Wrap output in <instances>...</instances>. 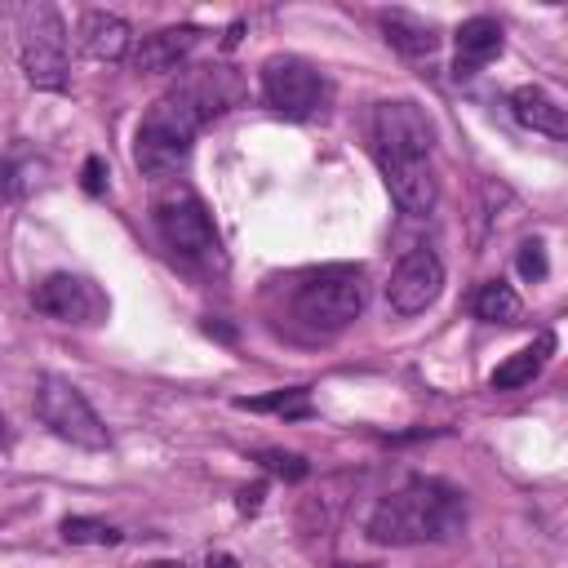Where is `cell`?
I'll use <instances>...</instances> for the list:
<instances>
[{
  "label": "cell",
  "mask_w": 568,
  "mask_h": 568,
  "mask_svg": "<svg viewBox=\"0 0 568 568\" xmlns=\"http://www.w3.org/2000/svg\"><path fill=\"white\" fill-rule=\"evenodd\" d=\"M546 351H550V342H541V346H524V351H515L506 364H497L493 368V390H519V386H528L537 373H541V359H546Z\"/></svg>",
  "instance_id": "cell-18"
},
{
  "label": "cell",
  "mask_w": 568,
  "mask_h": 568,
  "mask_svg": "<svg viewBox=\"0 0 568 568\" xmlns=\"http://www.w3.org/2000/svg\"><path fill=\"white\" fill-rule=\"evenodd\" d=\"M146 568H182V559H151Z\"/></svg>",
  "instance_id": "cell-27"
},
{
  "label": "cell",
  "mask_w": 568,
  "mask_h": 568,
  "mask_svg": "<svg viewBox=\"0 0 568 568\" xmlns=\"http://www.w3.org/2000/svg\"><path fill=\"white\" fill-rule=\"evenodd\" d=\"M195 40H200V31H195V27H164V31L146 36V40L138 44L133 67H138L142 75H164V71H178V67L186 62V53L195 49Z\"/></svg>",
  "instance_id": "cell-12"
},
{
  "label": "cell",
  "mask_w": 568,
  "mask_h": 568,
  "mask_svg": "<svg viewBox=\"0 0 568 568\" xmlns=\"http://www.w3.org/2000/svg\"><path fill=\"white\" fill-rule=\"evenodd\" d=\"M546 248L537 244V240H528V244H519V275L524 280H546Z\"/></svg>",
  "instance_id": "cell-23"
},
{
  "label": "cell",
  "mask_w": 568,
  "mask_h": 568,
  "mask_svg": "<svg viewBox=\"0 0 568 568\" xmlns=\"http://www.w3.org/2000/svg\"><path fill=\"white\" fill-rule=\"evenodd\" d=\"M155 226H160V240L178 257H191V262H213L217 257V231H213L204 204L191 191L164 195L155 204Z\"/></svg>",
  "instance_id": "cell-6"
},
{
  "label": "cell",
  "mask_w": 568,
  "mask_h": 568,
  "mask_svg": "<svg viewBox=\"0 0 568 568\" xmlns=\"http://www.w3.org/2000/svg\"><path fill=\"white\" fill-rule=\"evenodd\" d=\"M324 80L315 67H306L302 58H266L262 62V98L271 111L288 115V120H306L324 106Z\"/></svg>",
  "instance_id": "cell-7"
},
{
  "label": "cell",
  "mask_w": 568,
  "mask_h": 568,
  "mask_svg": "<svg viewBox=\"0 0 568 568\" xmlns=\"http://www.w3.org/2000/svg\"><path fill=\"white\" fill-rule=\"evenodd\" d=\"M359 311H364V280L351 266H328V271L311 275L293 297V315L311 333H337Z\"/></svg>",
  "instance_id": "cell-3"
},
{
  "label": "cell",
  "mask_w": 568,
  "mask_h": 568,
  "mask_svg": "<svg viewBox=\"0 0 568 568\" xmlns=\"http://www.w3.org/2000/svg\"><path fill=\"white\" fill-rule=\"evenodd\" d=\"M80 182H84L89 195H102V191H106V164H102V155H89V160H84Z\"/></svg>",
  "instance_id": "cell-24"
},
{
  "label": "cell",
  "mask_w": 568,
  "mask_h": 568,
  "mask_svg": "<svg viewBox=\"0 0 568 568\" xmlns=\"http://www.w3.org/2000/svg\"><path fill=\"white\" fill-rule=\"evenodd\" d=\"M204 568H240V564H235L231 555H209V564H204Z\"/></svg>",
  "instance_id": "cell-26"
},
{
  "label": "cell",
  "mask_w": 568,
  "mask_h": 568,
  "mask_svg": "<svg viewBox=\"0 0 568 568\" xmlns=\"http://www.w3.org/2000/svg\"><path fill=\"white\" fill-rule=\"evenodd\" d=\"M475 315L488 324H510V320H519V293L501 280H484L475 293Z\"/></svg>",
  "instance_id": "cell-19"
},
{
  "label": "cell",
  "mask_w": 568,
  "mask_h": 568,
  "mask_svg": "<svg viewBox=\"0 0 568 568\" xmlns=\"http://www.w3.org/2000/svg\"><path fill=\"white\" fill-rule=\"evenodd\" d=\"M231 93L235 89L226 84V75L217 67H204L178 89H169L164 98H155V106L142 115L133 138V164L146 178H178L191 155V138L209 115L226 111Z\"/></svg>",
  "instance_id": "cell-1"
},
{
  "label": "cell",
  "mask_w": 568,
  "mask_h": 568,
  "mask_svg": "<svg viewBox=\"0 0 568 568\" xmlns=\"http://www.w3.org/2000/svg\"><path fill=\"white\" fill-rule=\"evenodd\" d=\"M337 568H351V564H337Z\"/></svg>",
  "instance_id": "cell-29"
},
{
  "label": "cell",
  "mask_w": 568,
  "mask_h": 568,
  "mask_svg": "<svg viewBox=\"0 0 568 568\" xmlns=\"http://www.w3.org/2000/svg\"><path fill=\"white\" fill-rule=\"evenodd\" d=\"M40 173H44V160L40 155H31V151H9L4 160H0V204H13V200H22L36 182H40Z\"/></svg>",
  "instance_id": "cell-17"
},
{
  "label": "cell",
  "mask_w": 568,
  "mask_h": 568,
  "mask_svg": "<svg viewBox=\"0 0 568 568\" xmlns=\"http://www.w3.org/2000/svg\"><path fill=\"white\" fill-rule=\"evenodd\" d=\"M235 408H244V413H275V417H311V395L302 386H288V390L235 399Z\"/></svg>",
  "instance_id": "cell-20"
},
{
  "label": "cell",
  "mask_w": 568,
  "mask_h": 568,
  "mask_svg": "<svg viewBox=\"0 0 568 568\" xmlns=\"http://www.w3.org/2000/svg\"><path fill=\"white\" fill-rule=\"evenodd\" d=\"M444 288V262L435 248H413L399 257V266L390 271L386 284V302L395 315H422Z\"/></svg>",
  "instance_id": "cell-10"
},
{
  "label": "cell",
  "mask_w": 568,
  "mask_h": 568,
  "mask_svg": "<svg viewBox=\"0 0 568 568\" xmlns=\"http://www.w3.org/2000/svg\"><path fill=\"white\" fill-rule=\"evenodd\" d=\"M62 537L71 546H115L120 541V532L106 519H89V515H67L62 519Z\"/></svg>",
  "instance_id": "cell-21"
},
{
  "label": "cell",
  "mask_w": 568,
  "mask_h": 568,
  "mask_svg": "<svg viewBox=\"0 0 568 568\" xmlns=\"http://www.w3.org/2000/svg\"><path fill=\"white\" fill-rule=\"evenodd\" d=\"M382 31H386V40H390L404 58H430V53L439 49L435 27H430L426 18H417V13H408V9H386V13H382Z\"/></svg>",
  "instance_id": "cell-16"
},
{
  "label": "cell",
  "mask_w": 568,
  "mask_h": 568,
  "mask_svg": "<svg viewBox=\"0 0 568 568\" xmlns=\"http://www.w3.org/2000/svg\"><path fill=\"white\" fill-rule=\"evenodd\" d=\"M36 417L67 444L75 448H106V426L102 417L93 413V404L84 399L80 386H71L67 377H53L44 373L36 382Z\"/></svg>",
  "instance_id": "cell-5"
},
{
  "label": "cell",
  "mask_w": 568,
  "mask_h": 568,
  "mask_svg": "<svg viewBox=\"0 0 568 568\" xmlns=\"http://www.w3.org/2000/svg\"><path fill=\"white\" fill-rule=\"evenodd\" d=\"M501 53V22L488 18V13H475L457 27V62L453 71L457 75H475L484 62H493Z\"/></svg>",
  "instance_id": "cell-13"
},
{
  "label": "cell",
  "mask_w": 568,
  "mask_h": 568,
  "mask_svg": "<svg viewBox=\"0 0 568 568\" xmlns=\"http://www.w3.org/2000/svg\"><path fill=\"white\" fill-rule=\"evenodd\" d=\"M510 111H515V120H519L524 129H532V133H550V138H564V133H568L564 106H559L546 89H537V84H519V89L510 93Z\"/></svg>",
  "instance_id": "cell-15"
},
{
  "label": "cell",
  "mask_w": 568,
  "mask_h": 568,
  "mask_svg": "<svg viewBox=\"0 0 568 568\" xmlns=\"http://www.w3.org/2000/svg\"><path fill=\"white\" fill-rule=\"evenodd\" d=\"M377 164H382L386 191H390V200L399 204V213L422 217V213L435 209L439 182H435L430 155H377Z\"/></svg>",
  "instance_id": "cell-11"
},
{
  "label": "cell",
  "mask_w": 568,
  "mask_h": 568,
  "mask_svg": "<svg viewBox=\"0 0 568 568\" xmlns=\"http://www.w3.org/2000/svg\"><path fill=\"white\" fill-rule=\"evenodd\" d=\"M4 426H9V422H4V413H0V444H4V435H9V430H4Z\"/></svg>",
  "instance_id": "cell-28"
},
{
  "label": "cell",
  "mask_w": 568,
  "mask_h": 568,
  "mask_svg": "<svg viewBox=\"0 0 568 568\" xmlns=\"http://www.w3.org/2000/svg\"><path fill=\"white\" fill-rule=\"evenodd\" d=\"M430 142H435V129L417 102H408V98L377 102V111H373L377 155H430Z\"/></svg>",
  "instance_id": "cell-9"
},
{
  "label": "cell",
  "mask_w": 568,
  "mask_h": 568,
  "mask_svg": "<svg viewBox=\"0 0 568 568\" xmlns=\"http://www.w3.org/2000/svg\"><path fill=\"white\" fill-rule=\"evenodd\" d=\"M262 497H266V488H262V484H248V488H240V501H235V506H240L244 515H253V510L262 506Z\"/></svg>",
  "instance_id": "cell-25"
},
{
  "label": "cell",
  "mask_w": 568,
  "mask_h": 568,
  "mask_svg": "<svg viewBox=\"0 0 568 568\" xmlns=\"http://www.w3.org/2000/svg\"><path fill=\"white\" fill-rule=\"evenodd\" d=\"M257 462H262L271 475L288 479V484H297V479H306V475H311V466H306L297 453H284V448H262V453H257Z\"/></svg>",
  "instance_id": "cell-22"
},
{
  "label": "cell",
  "mask_w": 568,
  "mask_h": 568,
  "mask_svg": "<svg viewBox=\"0 0 568 568\" xmlns=\"http://www.w3.org/2000/svg\"><path fill=\"white\" fill-rule=\"evenodd\" d=\"M80 49L98 62H115L129 53V22L106 9H89L80 18Z\"/></svg>",
  "instance_id": "cell-14"
},
{
  "label": "cell",
  "mask_w": 568,
  "mask_h": 568,
  "mask_svg": "<svg viewBox=\"0 0 568 568\" xmlns=\"http://www.w3.org/2000/svg\"><path fill=\"white\" fill-rule=\"evenodd\" d=\"M462 524H466L462 497L448 484L417 475L373 506L368 537L377 546H417V541H444L462 532Z\"/></svg>",
  "instance_id": "cell-2"
},
{
  "label": "cell",
  "mask_w": 568,
  "mask_h": 568,
  "mask_svg": "<svg viewBox=\"0 0 568 568\" xmlns=\"http://www.w3.org/2000/svg\"><path fill=\"white\" fill-rule=\"evenodd\" d=\"M18 49H22V71L36 89H62L67 84V27L53 4H27L18 13Z\"/></svg>",
  "instance_id": "cell-4"
},
{
  "label": "cell",
  "mask_w": 568,
  "mask_h": 568,
  "mask_svg": "<svg viewBox=\"0 0 568 568\" xmlns=\"http://www.w3.org/2000/svg\"><path fill=\"white\" fill-rule=\"evenodd\" d=\"M31 302H36L40 315L62 320V324H102L106 320V293L93 280L71 275V271H58V275L40 280Z\"/></svg>",
  "instance_id": "cell-8"
}]
</instances>
